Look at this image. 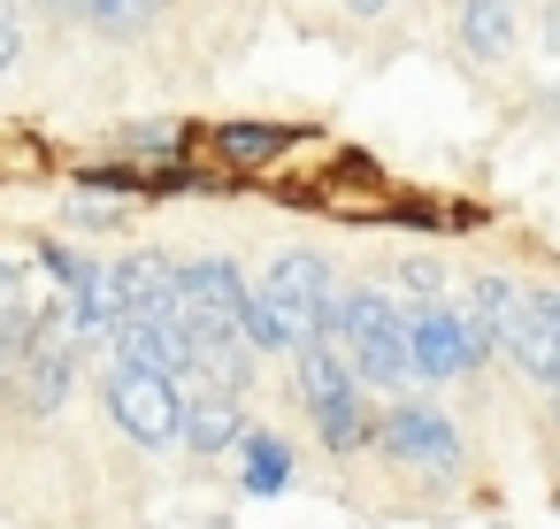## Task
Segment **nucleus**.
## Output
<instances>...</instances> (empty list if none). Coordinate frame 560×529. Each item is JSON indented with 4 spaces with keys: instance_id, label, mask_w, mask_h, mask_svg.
Listing matches in <instances>:
<instances>
[{
    "instance_id": "3",
    "label": "nucleus",
    "mask_w": 560,
    "mask_h": 529,
    "mask_svg": "<svg viewBox=\"0 0 560 529\" xmlns=\"http://www.w3.org/2000/svg\"><path fill=\"white\" fill-rule=\"evenodd\" d=\"M101 407H108V422H116L131 445H147V452L185 445V391H177V376H162V368H147V361L108 353Z\"/></svg>"
},
{
    "instance_id": "18",
    "label": "nucleus",
    "mask_w": 560,
    "mask_h": 529,
    "mask_svg": "<svg viewBox=\"0 0 560 529\" xmlns=\"http://www.w3.org/2000/svg\"><path fill=\"white\" fill-rule=\"evenodd\" d=\"M116 215H124V208H108V200H93V192L70 200V231H116Z\"/></svg>"
},
{
    "instance_id": "19",
    "label": "nucleus",
    "mask_w": 560,
    "mask_h": 529,
    "mask_svg": "<svg viewBox=\"0 0 560 529\" xmlns=\"http://www.w3.org/2000/svg\"><path fill=\"white\" fill-rule=\"evenodd\" d=\"M39 16H55V24H85V16H93V0H39Z\"/></svg>"
},
{
    "instance_id": "7",
    "label": "nucleus",
    "mask_w": 560,
    "mask_h": 529,
    "mask_svg": "<svg viewBox=\"0 0 560 529\" xmlns=\"http://www.w3.org/2000/svg\"><path fill=\"white\" fill-rule=\"evenodd\" d=\"M254 307H261V284H246V277H238V261H223V254L185 261V315H208V322L246 330V322H254Z\"/></svg>"
},
{
    "instance_id": "10",
    "label": "nucleus",
    "mask_w": 560,
    "mask_h": 529,
    "mask_svg": "<svg viewBox=\"0 0 560 529\" xmlns=\"http://www.w3.org/2000/svg\"><path fill=\"white\" fill-rule=\"evenodd\" d=\"M208 146H215L231 169H261V162H277L284 146H300V131H284V124H215Z\"/></svg>"
},
{
    "instance_id": "8",
    "label": "nucleus",
    "mask_w": 560,
    "mask_h": 529,
    "mask_svg": "<svg viewBox=\"0 0 560 529\" xmlns=\"http://www.w3.org/2000/svg\"><path fill=\"white\" fill-rule=\"evenodd\" d=\"M177 391H185V452H231V445H246V407H238V391H223V384H208L200 368L192 376H177Z\"/></svg>"
},
{
    "instance_id": "5",
    "label": "nucleus",
    "mask_w": 560,
    "mask_h": 529,
    "mask_svg": "<svg viewBox=\"0 0 560 529\" xmlns=\"http://www.w3.org/2000/svg\"><path fill=\"white\" fill-rule=\"evenodd\" d=\"M407 338H415V376H422V384L476 376V368L499 353V338H491L476 315L445 307V299H415V307H407Z\"/></svg>"
},
{
    "instance_id": "15",
    "label": "nucleus",
    "mask_w": 560,
    "mask_h": 529,
    "mask_svg": "<svg viewBox=\"0 0 560 529\" xmlns=\"http://www.w3.org/2000/svg\"><path fill=\"white\" fill-rule=\"evenodd\" d=\"M32 261L47 269V284H55V292H85V277H93V261H78L62 238H39V254H32Z\"/></svg>"
},
{
    "instance_id": "16",
    "label": "nucleus",
    "mask_w": 560,
    "mask_h": 529,
    "mask_svg": "<svg viewBox=\"0 0 560 529\" xmlns=\"http://www.w3.org/2000/svg\"><path fill=\"white\" fill-rule=\"evenodd\" d=\"M392 284H399L407 299H445V261H430V254H407V261H392Z\"/></svg>"
},
{
    "instance_id": "4",
    "label": "nucleus",
    "mask_w": 560,
    "mask_h": 529,
    "mask_svg": "<svg viewBox=\"0 0 560 529\" xmlns=\"http://www.w3.org/2000/svg\"><path fill=\"white\" fill-rule=\"evenodd\" d=\"M261 299L300 330V345H307V338H338V330H346V284L330 277V261H323V254H277V261L261 269Z\"/></svg>"
},
{
    "instance_id": "17",
    "label": "nucleus",
    "mask_w": 560,
    "mask_h": 529,
    "mask_svg": "<svg viewBox=\"0 0 560 529\" xmlns=\"http://www.w3.org/2000/svg\"><path fill=\"white\" fill-rule=\"evenodd\" d=\"M24 62V0H0V78Z\"/></svg>"
},
{
    "instance_id": "9",
    "label": "nucleus",
    "mask_w": 560,
    "mask_h": 529,
    "mask_svg": "<svg viewBox=\"0 0 560 529\" xmlns=\"http://www.w3.org/2000/svg\"><path fill=\"white\" fill-rule=\"evenodd\" d=\"M453 47H460L476 70H499V62L522 47L514 0H460V9H453Z\"/></svg>"
},
{
    "instance_id": "12",
    "label": "nucleus",
    "mask_w": 560,
    "mask_h": 529,
    "mask_svg": "<svg viewBox=\"0 0 560 529\" xmlns=\"http://www.w3.org/2000/svg\"><path fill=\"white\" fill-rule=\"evenodd\" d=\"M238 483H246L254 498H277V491L292 483V445H284V437H261V430H246V445H238Z\"/></svg>"
},
{
    "instance_id": "1",
    "label": "nucleus",
    "mask_w": 560,
    "mask_h": 529,
    "mask_svg": "<svg viewBox=\"0 0 560 529\" xmlns=\"http://www.w3.org/2000/svg\"><path fill=\"white\" fill-rule=\"evenodd\" d=\"M292 391H300V407H307V422H315V437H323L330 452L376 445L369 384H361V368H353V353H346L338 338H307V345L292 353Z\"/></svg>"
},
{
    "instance_id": "6",
    "label": "nucleus",
    "mask_w": 560,
    "mask_h": 529,
    "mask_svg": "<svg viewBox=\"0 0 560 529\" xmlns=\"http://www.w3.org/2000/svg\"><path fill=\"white\" fill-rule=\"evenodd\" d=\"M376 452H384L392 468L422 475V483H453V475H460V430H453L438 407H422V399H392V407L376 414Z\"/></svg>"
},
{
    "instance_id": "11",
    "label": "nucleus",
    "mask_w": 560,
    "mask_h": 529,
    "mask_svg": "<svg viewBox=\"0 0 560 529\" xmlns=\"http://www.w3.org/2000/svg\"><path fill=\"white\" fill-rule=\"evenodd\" d=\"M16 384H24V407H32V414H55V407L70 399V384H78V353L39 345V353L16 368Z\"/></svg>"
},
{
    "instance_id": "20",
    "label": "nucleus",
    "mask_w": 560,
    "mask_h": 529,
    "mask_svg": "<svg viewBox=\"0 0 560 529\" xmlns=\"http://www.w3.org/2000/svg\"><path fill=\"white\" fill-rule=\"evenodd\" d=\"M384 9H392V0H346V16H353V24H376Z\"/></svg>"
},
{
    "instance_id": "2",
    "label": "nucleus",
    "mask_w": 560,
    "mask_h": 529,
    "mask_svg": "<svg viewBox=\"0 0 560 529\" xmlns=\"http://www.w3.org/2000/svg\"><path fill=\"white\" fill-rule=\"evenodd\" d=\"M338 345L353 353V368H361L369 391H407V384H422V376H415L407 307H399L384 284H353V292H346V330H338Z\"/></svg>"
},
{
    "instance_id": "14",
    "label": "nucleus",
    "mask_w": 560,
    "mask_h": 529,
    "mask_svg": "<svg viewBox=\"0 0 560 529\" xmlns=\"http://www.w3.org/2000/svg\"><path fill=\"white\" fill-rule=\"evenodd\" d=\"M162 16H170V0H93L85 32H101V39H139V32H154Z\"/></svg>"
},
{
    "instance_id": "13",
    "label": "nucleus",
    "mask_w": 560,
    "mask_h": 529,
    "mask_svg": "<svg viewBox=\"0 0 560 529\" xmlns=\"http://www.w3.org/2000/svg\"><path fill=\"white\" fill-rule=\"evenodd\" d=\"M185 139H192V131H185L177 116H162V124H124L108 146H116V162H177Z\"/></svg>"
}]
</instances>
